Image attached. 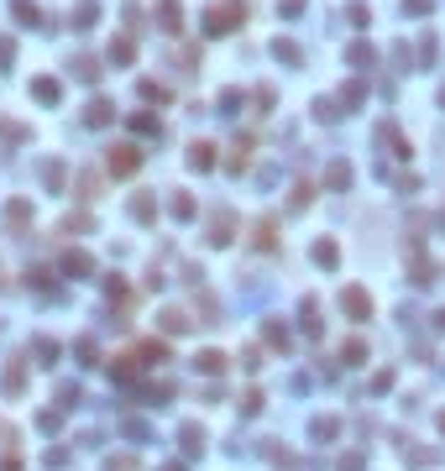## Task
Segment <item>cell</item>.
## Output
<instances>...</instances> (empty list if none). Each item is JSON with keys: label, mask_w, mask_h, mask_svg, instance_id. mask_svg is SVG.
Masks as SVG:
<instances>
[{"label": "cell", "mask_w": 445, "mask_h": 471, "mask_svg": "<svg viewBox=\"0 0 445 471\" xmlns=\"http://www.w3.org/2000/svg\"><path fill=\"white\" fill-rule=\"evenodd\" d=\"M236 26H247V6H241V0H220V6H210V16H205V32L210 37H225V32H236Z\"/></svg>", "instance_id": "1"}, {"label": "cell", "mask_w": 445, "mask_h": 471, "mask_svg": "<svg viewBox=\"0 0 445 471\" xmlns=\"http://www.w3.org/2000/svg\"><path fill=\"white\" fill-rule=\"evenodd\" d=\"M105 168H111L116 178L137 173V168H142V147H137V142H116V147H111V157H105Z\"/></svg>", "instance_id": "2"}, {"label": "cell", "mask_w": 445, "mask_h": 471, "mask_svg": "<svg viewBox=\"0 0 445 471\" xmlns=\"http://www.w3.org/2000/svg\"><path fill=\"white\" fill-rule=\"evenodd\" d=\"M152 16H157V26H163L168 37H173V32H184V6H179V0H157Z\"/></svg>", "instance_id": "3"}, {"label": "cell", "mask_w": 445, "mask_h": 471, "mask_svg": "<svg viewBox=\"0 0 445 471\" xmlns=\"http://www.w3.org/2000/svg\"><path fill=\"white\" fill-rule=\"evenodd\" d=\"M341 309H346L351 319H367V314H372V293H367V288H346V293H341Z\"/></svg>", "instance_id": "4"}, {"label": "cell", "mask_w": 445, "mask_h": 471, "mask_svg": "<svg viewBox=\"0 0 445 471\" xmlns=\"http://www.w3.org/2000/svg\"><path fill=\"white\" fill-rule=\"evenodd\" d=\"M111 120H116V105H111V100H89V105H84V126L100 131V126H111Z\"/></svg>", "instance_id": "5"}, {"label": "cell", "mask_w": 445, "mask_h": 471, "mask_svg": "<svg viewBox=\"0 0 445 471\" xmlns=\"http://www.w3.org/2000/svg\"><path fill=\"white\" fill-rule=\"evenodd\" d=\"M325 188H335V194H341V188H351V163H346V157H335V163L325 168Z\"/></svg>", "instance_id": "6"}, {"label": "cell", "mask_w": 445, "mask_h": 471, "mask_svg": "<svg viewBox=\"0 0 445 471\" xmlns=\"http://www.w3.org/2000/svg\"><path fill=\"white\" fill-rule=\"evenodd\" d=\"M188 168H194V173H210V168H215V147H210V142H194V147H188Z\"/></svg>", "instance_id": "7"}, {"label": "cell", "mask_w": 445, "mask_h": 471, "mask_svg": "<svg viewBox=\"0 0 445 471\" xmlns=\"http://www.w3.org/2000/svg\"><path fill=\"white\" fill-rule=\"evenodd\" d=\"M63 273H69V278H89L94 257H89V251H69V257H63Z\"/></svg>", "instance_id": "8"}, {"label": "cell", "mask_w": 445, "mask_h": 471, "mask_svg": "<svg viewBox=\"0 0 445 471\" xmlns=\"http://www.w3.org/2000/svg\"><path fill=\"white\" fill-rule=\"evenodd\" d=\"M131 220L152 225V220H157V199H152V194H137V199H131Z\"/></svg>", "instance_id": "9"}, {"label": "cell", "mask_w": 445, "mask_h": 471, "mask_svg": "<svg viewBox=\"0 0 445 471\" xmlns=\"http://www.w3.org/2000/svg\"><path fill=\"white\" fill-rule=\"evenodd\" d=\"M26 220H32V205H26V199H11L6 205V225L11 231H26Z\"/></svg>", "instance_id": "10"}, {"label": "cell", "mask_w": 445, "mask_h": 471, "mask_svg": "<svg viewBox=\"0 0 445 471\" xmlns=\"http://www.w3.org/2000/svg\"><path fill=\"white\" fill-rule=\"evenodd\" d=\"M225 168H231V173H247V168H252V142H247V137H241V142L231 147V157H225Z\"/></svg>", "instance_id": "11"}, {"label": "cell", "mask_w": 445, "mask_h": 471, "mask_svg": "<svg viewBox=\"0 0 445 471\" xmlns=\"http://www.w3.org/2000/svg\"><path fill=\"white\" fill-rule=\"evenodd\" d=\"M231 236H236V220H231V215H215V220H210V241H215V246H225Z\"/></svg>", "instance_id": "12"}, {"label": "cell", "mask_w": 445, "mask_h": 471, "mask_svg": "<svg viewBox=\"0 0 445 471\" xmlns=\"http://www.w3.org/2000/svg\"><path fill=\"white\" fill-rule=\"evenodd\" d=\"M179 440H184V455H199V450H205V429H199V424H184Z\"/></svg>", "instance_id": "13"}, {"label": "cell", "mask_w": 445, "mask_h": 471, "mask_svg": "<svg viewBox=\"0 0 445 471\" xmlns=\"http://www.w3.org/2000/svg\"><path fill=\"white\" fill-rule=\"evenodd\" d=\"M32 94H37V100H43V105H58V79H32Z\"/></svg>", "instance_id": "14"}, {"label": "cell", "mask_w": 445, "mask_h": 471, "mask_svg": "<svg viewBox=\"0 0 445 471\" xmlns=\"http://www.w3.org/2000/svg\"><path fill=\"white\" fill-rule=\"evenodd\" d=\"M341 361H346V367H361V361H367V341H361V335H356V341H346L341 346Z\"/></svg>", "instance_id": "15"}, {"label": "cell", "mask_w": 445, "mask_h": 471, "mask_svg": "<svg viewBox=\"0 0 445 471\" xmlns=\"http://www.w3.org/2000/svg\"><path fill=\"white\" fill-rule=\"evenodd\" d=\"M94 16H100V11H94V0H79V6H74V26H79V32H89V26H94Z\"/></svg>", "instance_id": "16"}, {"label": "cell", "mask_w": 445, "mask_h": 471, "mask_svg": "<svg viewBox=\"0 0 445 471\" xmlns=\"http://www.w3.org/2000/svg\"><path fill=\"white\" fill-rule=\"evenodd\" d=\"M346 63H356V69H372V63H377V52H372L367 42H351V47H346Z\"/></svg>", "instance_id": "17"}, {"label": "cell", "mask_w": 445, "mask_h": 471, "mask_svg": "<svg viewBox=\"0 0 445 471\" xmlns=\"http://www.w3.org/2000/svg\"><path fill=\"white\" fill-rule=\"evenodd\" d=\"M315 262L320 267H335V262H341V246H335V241H315Z\"/></svg>", "instance_id": "18"}, {"label": "cell", "mask_w": 445, "mask_h": 471, "mask_svg": "<svg viewBox=\"0 0 445 471\" xmlns=\"http://www.w3.org/2000/svg\"><path fill=\"white\" fill-rule=\"evenodd\" d=\"M137 58V42H131V37H116L111 42V63H131Z\"/></svg>", "instance_id": "19"}, {"label": "cell", "mask_w": 445, "mask_h": 471, "mask_svg": "<svg viewBox=\"0 0 445 471\" xmlns=\"http://www.w3.org/2000/svg\"><path fill=\"white\" fill-rule=\"evenodd\" d=\"M252 241H257L262 251H267V246L278 241V220H273V215H267V220H257V236H252Z\"/></svg>", "instance_id": "20"}, {"label": "cell", "mask_w": 445, "mask_h": 471, "mask_svg": "<svg viewBox=\"0 0 445 471\" xmlns=\"http://www.w3.org/2000/svg\"><path fill=\"white\" fill-rule=\"evenodd\" d=\"M194 361H199V372H210V377H220V372H225V356H220V351H199Z\"/></svg>", "instance_id": "21"}, {"label": "cell", "mask_w": 445, "mask_h": 471, "mask_svg": "<svg viewBox=\"0 0 445 471\" xmlns=\"http://www.w3.org/2000/svg\"><path fill=\"white\" fill-rule=\"evenodd\" d=\"M267 461H273V466H299V455H293V450H283L278 440H267Z\"/></svg>", "instance_id": "22"}, {"label": "cell", "mask_w": 445, "mask_h": 471, "mask_svg": "<svg viewBox=\"0 0 445 471\" xmlns=\"http://www.w3.org/2000/svg\"><path fill=\"white\" fill-rule=\"evenodd\" d=\"M32 351L43 356V367H52V361H58V341H47V335H37V341H32Z\"/></svg>", "instance_id": "23"}, {"label": "cell", "mask_w": 445, "mask_h": 471, "mask_svg": "<svg viewBox=\"0 0 445 471\" xmlns=\"http://www.w3.org/2000/svg\"><path fill=\"white\" fill-rule=\"evenodd\" d=\"M11 11H16V21H21V26H37V21H43V11H37L32 0H16Z\"/></svg>", "instance_id": "24"}, {"label": "cell", "mask_w": 445, "mask_h": 471, "mask_svg": "<svg viewBox=\"0 0 445 471\" xmlns=\"http://www.w3.org/2000/svg\"><path fill=\"white\" fill-rule=\"evenodd\" d=\"M188 325H194V319H188L184 309H168V314H163V330H168V335H179V330H188Z\"/></svg>", "instance_id": "25"}, {"label": "cell", "mask_w": 445, "mask_h": 471, "mask_svg": "<svg viewBox=\"0 0 445 471\" xmlns=\"http://www.w3.org/2000/svg\"><path fill=\"white\" fill-rule=\"evenodd\" d=\"M21 382H26L21 361H11V367H6V382H0V387H6V393H21Z\"/></svg>", "instance_id": "26"}, {"label": "cell", "mask_w": 445, "mask_h": 471, "mask_svg": "<svg viewBox=\"0 0 445 471\" xmlns=\"http://www.w3.org/2000/svg\"><path fill=\"white\" fill-rule=\"evenodd\" d=\"M309 435H315V440H335V435H341V424H335V419H315V424H309Z\"/></svg>", "instance_id": "27"}, {"label": "cell", "mask_w": 445, "mask_h": 471, "mask_svg": "<svg viewBox=\"0 0 445 471\" xmlns=\"http://www.w3.org/2000/svg\"><path fill=\"white\" fill-rule=\"evenodd\" d=\"M26 283H32L37 293H52V273H47V267H32V273H26Z\"/></svg>", "instance_id": "28"}, {"label": "cell", "mask_w": 445, "mask_h": 471, "mask_svg": "<svg viewBox=\"0 0 445 471\" xmlns=\"http://www.w3.org/2000/svg\"><path fill=\"white\" fill-rule=\"evenodd\" d=\"M131 131H142V137H157V115H131Z\"/></svg>", "instance_id": "29"}, {"label": "cell", "mask_w": 445, "mask_h": 471, "mask_svg": "<svg viewBox=\"0 0 445 471\" xmlns=\"http://www.w3.org/2000/svg\"><path fill=\"white\" fill-rule=\"evenodd\" d=\"M74 74L84 79V84H94V79H100V63H94V58H79V63H74Z\"/></svg>", "instance_id": "30"}, {"label": "cell", "mask_w": 445, "mask_h": 471, "mask_svg": "<svg viewBox=\"0 0 445 471\" xmlns=\"http://www.w3.org/2000/svg\"><path fill=\"white\" fill-rule=\"evenodd\" d=\"M361 100H367V84H346V89H341V105H351V110H356Z\"/></svg>", "instance_id": "31"}, {"label": "cell", "mask_w": 445, "mask_h": 471, "mask_svg": "<svg viewBox=\"0 0 445 471\" xmlns=\"http://www.w3.org/2000/svg\"><path fill=\"white\" fill-rule=\"evenodd\" d=\"M142 100H157V105H163V100H168V89L157 84V79H142Z\"/></svg>", "instance_id": "32"}, {"label": "cell", "mask_w": 445, "mask_h": 471, "mask_svg": "<svg viewBox=\"0 0 445 471\" xmlns=\"http://www.w3.org/2000/svg\"><path fill=\"white\" fill-rule=\"evenodd\" d=\"M79 194H84V199H100V178H94V173H79Z\"/></svg>", "instance_id": "33"}, {"label": "cell", "mask_w": 445, "mask_h": 471, "mask_svg": "<svg viewBox=\"0 0 445 471\" xmlns=\"http://www.w3.org/2000/svg\"><path fill=\"white\" fill-rule=\"evenodd\" d=\"M241 100H247L241 89H225V94H220V115H236V105H241Z\"/></svg>", "instance_id": "34"}, {"label": "cell", "mask_w": 445, "mask_h": 471, "mask_svg": "<svg viewBox=\"0 0 445 471\" xmlns=\"http://www.w3.org/2000/svg\"><path fill=\"white\" fill-rule=\"evenodd\" d=\"M273 52H278V58H283V63H299V58H304V52H299V47H293V42H283V37H278V42H273Z\"/></svg>", "instance_id": "35"}, {"label": "cell", "mask_w": 445, "mask_h": 471, "mask_svg": "<svg viewBox=\"0 0 445 471\" xmlns=\"http://www.w3.org/2000/svg\"><path fill=\"white\" fill-rule=\"evenodd\" d=\"M0 137H6V142H26V126H16V120H0Z\"/></svg>", "instance_id": "36"}, {"label": "cell", "mask_w": 445, "mask_h": 471, "mask_svg": "<svg viewBox=\"0 0 445 471\" xmlns=\"http://www.w3.org/2000/svg\"><path fill=\"white\" fill-rule=\"evenodd\" d=\"M173 215H179V220H194V199L179 194V199H173Z\"/></svg>", "instance_id": "37"}, {"label": "cell", "mask_w": 445, "mask_h": 471, "mask_svg": "<svg viewBox=\"0 0 445 471\" xmlns=\"http://www.w3.org/2000/svg\"><path fill=\"white\" fill-rule=\"evenodd\" d=\"M267 346H278V351H288V330H283V325H267Z\"/></svg>", "instance_id": "38"}, {"label": "cell", "mask_w": 445, "mask_h": 471, "mask_svg": "<svg viewBox=\"0 0 445 471\" xmlns=\"http://www.w3.org/2000/svg\"><path fill=\"white\" fill-rule=\"evenodd\" d=\"M58 403H63V409H74V403H84V393H79V387H69V382H63V387H58Z\"/></svg>", "instance_id": "39"}, {"label": "cell", "mask_w": 445, "mask_h": 471, "mask_svg": "<svg viewBox=\"0 0 445 471\" xmlns=\"http://www.w3.org/2000/svg\"><path fill=\"white\" fill-rule=\"evenodd\" d=\"M429 6L435 0H403V16H429Z\"/></svg>", "instance_id": "40"}, {"label": "cell", "mask_w": 445, "mask_h": 471, "mask_svg": "<svg viewBox=\"0 0 445 471\" xmlns=\"http://www.w3.org/2000/svg\"><path fill=\"white\" fill-rule=\"evenodd\" d=\"M11 63H16V42H11V37H0V69H11Z\"/></svg>", "instance_id": "41"}, {"label": "cell", "mask_w": 445, "mask_h": 471, "mask_svg": "<svg viewBox=\"0 0 445 471\" xmlns=\"http://www.w3.org/2000/svg\"><path fill=\"white\" fill-rule=\"evenodd\" d=\"M43 178H47V188H58L63 183V163H43Z\"/></svg>", "instance_id": "42"}, {"label": "cell", "mask_w": 445, "mask_h": 471, "mask_svg": "<svg viewBox=\"0 0 445 471\" xmlns=\"http://www.w3.org/2000/svg\"><path fill=\"white\" fill-rule=\"evenodd\" d=\"M241 414H262V393H257V387H252V393L241 398Z\"/></svg>", "instance_id": "43"}, {"label": "cell", "mask_w": 445, "mask_h": 471, "mask_svg": "<svg viewBox=\"0 0 445 471\" xmlns=\"http://www.w3.org/2000/svg\"><path fill=\"white\" fill-rule=\"evenodd\" d=\"M105 471H137V461H131V455H111V461H105Z\"/></svg>", "instance_id": "44"}, {"label": "cell", "mask_w": 445, "mask_h": 471, "mask_svg": "<svg viewBox=\"0 0 445 471\" xmlns=\"http://www.w3.org/2000/svg\"><path fill=\"white\" fill-rule=\"evenodd\" d=\"M309 194H315L309 183H293V210H304V205H309Z\"/></svg>", "instance_id": "45"}, {"label": "cell", "mask_w": 445, "mask_h": 471, "mask_svg": "<svg viewBox=\"0 0 445 471\" xmlns=\"http://www.w3.org/2000/svg\"><path fill=\"white\" fill-rule=\"evenodd\" d=\"M361 466H367V461H361V455H346V461L335 466V471H361Z\"/></svg>", "instance_id": "46"}, {"label": "cell", "mask_w": 445, "mask_h": 471, "mask_svg": "<svg viewBox=\"0 0 445 471\" xmlns=\"http://www.w3.org/2000/svg\"><path fill=\"white\" fill-rule=\"evenodd\" d=\"M304 11V0H283V16H299Z\"/></svg>", "instance_id": "47"}, {"label": "cell", "mask_w": 445, "mask_h": 471, "mask_svg": "<svg viewBox=\"0 0 445 471\" xmlns=\"http://www.w3.org/2000/svg\"><path fill=\"white\" fill-rule=\"evenodd\" d=\"M435 330L445 335V309H435Z\"/></svg>", "instance_id": "48"}, {"label": "cell", "mask_w": 445, "mask_h": 471, "mask_svg": "<svg viewBox=\"0 0 445 471\" xmlns=\"http://www.w3.org/2000/svg\"><path fill=\"white\" fill-rule=\"evenodd\" d=\"M0 471H21V466H16V455H11V461H0Z\"/></svg>", "instance_id": "49"}, {"label": "cell", "mask_w": 445, "mask_h": 471, "mask_svg": "<svg viewBox=\"0 0 445 471\" xmlns=\"http://www.w3.org/2000/svg\"><path fill=\"white\" fill-rule=\"evenodd\" d=\"M440 429H445V414H440Z\"/></svg>", "instance_id": "50"}]
</instances>
